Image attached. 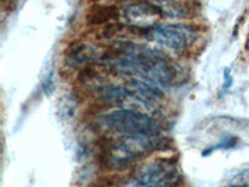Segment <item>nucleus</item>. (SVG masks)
Instances as JSON below:
<instances>
[{
  "mask_svg": "<svg viewBox=\"0 0 249 187\" xmlns=\"http://www.w3.org/2000/svg\"><path fill=\"white\" fill-rule=\"evenodd\" d=\"M135 177L146 187H176L181 180V172L171 160L161 159L143 165Z\"/></svg>",
  "mask_w": 249,
  "mask_h": 187,
  "instance_id": "20e7f679",
  "label": "nucleus"
},
{
  "mask_svg": "<svg viewBox=\"0 0 249 187\" xmlns=\"http://www.w3.org/2000/svg\"><path fill=\"white\" fill-rule=\"evenodd\" d=\"M100 125L111 132L126 135H144V136H160L161 126L155 117L143 111L121 108L110 111L100 117Z\"/></svg>",
  "mask_w": 249,
  "mask_h": 187,
  "instance_id": "f03ea898",
  "label": "nucleus"
},
{
  "mask_svg": "<svg viewBox=\"0 0 249 187\" xmlns=\"http://www.w3.org/2000/svg\"><path fill=\"white\" fill-rule=\"evenodd\" d=\"M120 73L157 86H168L175 79V69L160 53L141 45H126L113 56H106Z\"/></svg>",
  "mask_w": 249,
  "mask_h": 187,
  "instance_id": "f257e3e1",
  "label": "nucleus"
},
{
  "mask_svg": "<svg viewBox=\"0 0 249 187\" xmlns=\"http://www.w3.org/2000/svg\"><path fill=\"white\" fill-rule=\"evenodd\" d=\"M231 187H249V168L237 173L231 181Z\"/></svg>",
  "mask_w": 249,
  "mask_h": 187,
  "instance_id": "0eeeda50",
  "label": "nucleus"
},
{
  "mask_svg": "<svg viewBox=\"0 0 249 187\" xmlns=\"http://www.w3.org/2000/svg\"><path fill=\"white\" fill-rule=\"evenodd\" d=\"M66 56H68L69 62H71V65H80V64L96 61L101 57V54H99V50L93 46L79 44V45L72 46Z\"/></svg>",
  "mask_w": 249,
  "mask_h": 187,
  "instance_id": "423d86ee",
  "label": "nucleus"
},
{
  "mask_svg": "<svg viewBox=\"0 0 249 187\" xmlns=\"http://www.w3.org/2000/svg\"><path fill=\"white\" fill-rule=\"evenodd\" d=\"M92 187H99V186H92ZM100 187H101V186H100Z\"/></svg>",
  "mask_w": 249,
  "mask_h": 187,
  "instance_id": "6e6552de",
  "label": "nucleus"
},
{
  "mask_svg": "<svg viewBox=\"0 0 249 187\" xmlns=\"http://www.w3.org/2000/svg\"><path fill=\"white\" fill-rule=\"evenodd\" d=\"M122 17L128 25L139 29H152L159 25V21L163 17V10L160 5L152 3H130L122 9Z\"/></svg>",
  "mask_w": 249,
  "mask_h": 187,
  "instance_id": "39448f33",
  "label": "nucleus"
},
{
  "mask_svg": "<svg viewBox=\"0 0 249 187\" xmlns=\"http://www.w3.org/2000/svg\"><path fill=\"white\" fill-rule=\"evenodd\" d=\"M148 37L164 48L183 51L198 39V30L188 24H159L148 30Z\"/></svg>",
  "mask_w": 249,
  "mask_h": 187,
  "instance_id": "7ed1b4c3",
  "label": "nucleus"
}]
</instances>
